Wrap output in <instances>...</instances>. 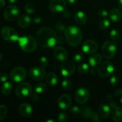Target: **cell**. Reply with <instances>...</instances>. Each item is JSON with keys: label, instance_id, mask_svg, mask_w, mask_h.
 Here are the masks:
<instances>
[{"label": "cell", "instance_id": "6da1fadb", "mask_svg": "<svg viewBox=\"0 0 122 122\" xmlns=\"http://www.w3.org/2000/svg\"><path fill=\"white\" fill-rule=\"evenodd\" d=\"M57 35L56 32L50 27L40 29L36 35V41L42 47L50 48L57 44Z\"/></svg>", "mask_w": 122, "mask_h": 122}, {"label": "cell", "instance_id": "7a4b0ae2", "mask_svg": "<svg viewBox=\"0 0 122 122\" xmlns=\"http://www.w3.org/2000/svg\"><path fill=\"white\" fill-rule=\"evenodd\" d=\"M67 42L71 46H77L83 39V33L81 29L76 26L66 27L64 32Z\"/></svg>", "mask_w": 122, "mask_h": 122}, {"label": "cell", "instance_id": "3957f363", "mask_svg": "<svg viewBox=\"0 0 122 122\" xmlns=\"http://www.w3.org/2000/svg\"><path fill=\"white\" fill-rule=\"evenodd\" d=\"M18 41L21 49L25 52H32L36 50L37 41L31 36H23L19 38Z\"/></svg>", "mask_w": 122, "mask_h": 122}, {"label": "cell", "instance_id": "277c9868", "mask_svg": "<svg viewBox=\"0 0 122 122\" xmlns=\"http://www.w3.org/2000/svg\"><path fill=\"white\" fill-rule=\"evenodd\" d=\"M102 56L106 59H112L115 56L117 52V45L114 41H107L102 46Z\"/></svg>", "mask_w": 122, "mask_h": 122}, {"label": "cell", "instance_id": "5b68a950", "mask_svg": "<svg viewBox=\"0 0 122 122\" xmlns=\"http://www.w3.org/2000/svg\"><path fill=\"white\" fill-rule=\"evenodd\" d=\"M1 36L4 40L9 42H15L19 39V34L14 29L10 26H5L1 29Z\"/></svg>", "mask_w": 122, "mask_h": 122}, {"label": "cell", "instance_id": "8992f818", "mask_svg": "<svg viewBox=\"0 0 122 122\" xmlns=\"http://www.w3.org/2000/svg\"><path fill=\"white\" fill-rule=\"evenodd\" d=\"M15 91L18 97L25 98L32 93V86L28 82H22L17 86Z\"/></svg>", "mask_w": 122, "mask_h": 122}, {"label": "cell", "instance_id": "52a82bcc", "mask_svg": "<svg viewBox=\"0 0 122 122\" xmlns=\"http://www.w3.org/2000/svg\"><path fill=\"white\" fill-rule=\"evenodd\" d=\"M20 15V10L17 6L10 5L5 8L4 17L7 21H13L16 20Z\"/></svg>", "mask_w": 122, "mask_h": 122}, {"label": "cell", "instance_id": "ba28073f", "mask_svg": "<svg viewBox=\"0 0 122 122\" xmlns=\"http://www.w3.org/2000/svg\"><path fill=\"white\" fill-rule=\"evenodd\" d=\"M114 71V67L111 62L106 61L100 64L98 73L100 77H107L113 75Z\"/></svg>", "mask_w": 122, "mask_h": 122}, {"label": "cell", "instance_id": "9c48e42d", "mask_svg": "<svg viewBox=\"0 0 122 122\" xmlns=\"http://www.w3.org/2000/svg\"><path fill=\"white\" fill-rule=\"evenodd\" d=\"M27 73L26 70L21 67H16L11 71L10 77L11 80L15 82H21L26 79Z\"/></svg>", "mask_w": 122, "mask_h": 122}, {"label": "cell", "instance_id": "30bf717a", "mask_svg": "<svg viewBox=\"0 0 122 122\" xmlns=\"http://www.w3.org/2000/svg\"><path fill=\"white\" fill-rule=\"evenodd\" d=\"M90 97V93L87 88L81 87L77 88L75 92V98L76 102L79 104L85 103Z\"/></svg>", "mask_w": 122, "mask_h": 122}, {"label": "cell", "instance_id": "8fae6325", "mask_svg": "<svg viewBox=\"0 0 122 122\" xmlns=\"http://www.w3.org/2000/svg\"><path fill=\"white\" fill-rule=\"evenodd\" d=\"M49 7L54 13L63 12L66 8V2L65 0H50Z\"/></svg>", "mask_w": 122, "mask_h": 122}, {"label": "cell", "instance_id": "7c38bea8", "mask_svg": "<svg viewBox=\"0 0 122 122\" xmlns=\"http://www.w3.org/2000/svg\"><path fill=\"white\" fill-rule=\"evenodd\" d=\"M76 67L73 62L70 61H66L61 67V73L63 76L69 77L75 73Z\"/></svg>", "mask_w": 122, "mask_h": 122}, {"label": "cell", "instance_id": "4fadbf2b", "mask_svg": "<svg viewBox=\"0 0 122 122\" xmlns=\"http://www.w3.org/2000/svg\"><path fill=\"white\" fill-rule=\"evenodd\" d=\"M29 76L34 81H40L45 76V71L42 67H34L29 70Z\"/></svg>", "mask_w": 122, "mask_h": 122}, {"label": "cell", "instance_id": "5bb4252c", "mask_svg": "<svg viewBox=\"0 0 122 122\" xmlns=\"http://www.w3.org/2000/svg\"><path fill=\"white\" fill-rule=\"evenodd\" d=\"M98 48V45L95 41L92 40H87L83 42L82 49L84 53L87 54L94 53Z\"/></svg>", "mask_w": 122, "mask_h": 122}, {"label": "cell", "instance_id": "9a60e30c", "mask_svg": "<svg viewBox=\"0 0 122 122\" xmlns=\"http://www.w3.org/2000/svg\"><path fill=\"white\" fill-rule=\"evenodd\" d=\"M55 58L60 62H64L68 58V52L64 48L61 46H57L53 51Z\"/></svg>", "mask_w": 122, "mask_h": 122}, {"label": "cell", "instance_id": "2e32d148", "mask_svg": "<svg viewBox=\"0 0 122 122\" xmlns=\"http://www.w3.org/2000/svg\"><path fill=\"white\" fill-rule=\"evenodd\" d=\"M71 104V99L67 94H63L58 100V106L62 110H67Z\"/></svg>", "mask_w": 122, "mask_h": 122}, {"label": "cell", "instance_id": "e0dca14e", "mask_svg": "<svg viewBox=\"0 0 122 122\" xmlns=\"http://www.w3.org/2000/svg\"><path fill=\"white\" fill-rule=\"evenodd\" d=\"M19 112L22 116L29 117L33 113V108L29 104L23 103L19 107Z\"/></svg>", "mask_w": 122, "mask_h": 122}, {"label": "cell", "instance_id": "ac0fdd59", "mask_svg": "<svg viewBox=\"0 0 122 122\" xmlns=\"http://www.w3.org/2000/svg\"><path fill=\"white\" fill-rule=\"evenodd\" d=\"M102 60V57L101 54L95 53L92 54L89 58V63L91 66V68H95L99 64H101Z\"/></svg>", "mask_w": 122, "mask_h": 122}, {"label": "cell", "instance_id": "d6986e66", "mask_svg": "<svg viewBox=\"0 0 122 122\" xmlns=\"http://www.w3.org/2000/svg\"><path fill=\"white\" fill-rule=\"evenodd\" d=\"M109 18L113 22H119L122 18V12L119 8H114L109 14Z\"/></svg>", "mask_w": 122, "mask_h": 122}, {"label": "cell", "instance_id": "ffe728a7", "mask_svg": "<svg viewBox=\"0 0 122 122\" xmlns=\"http://www.w3.org/2000/svg\"><path fill=\"white\" fill-rule=\"evenodd\" d=\"M32 19L29 15H22L19 19L18 24L21 28H27L30 26Z\"/></svg>", "mask_w": 122, "mask_h": 122}, {"label": "cell", "instance_id": "44dd1931", "mask_svg": "<svg viewBox=\"0 0 122 122\" xmlns=\"http://www.w3.org/2000/svg\"><path fill=\"white\" fill-rule=\"evenodd\" d=\"M75 20L77 24L83 25L87 22V17L83 11H77L75 14Z\"/></svg>", "mask_w": 122, "mask_h": 122}, {"label": "cell", "instance_id": "7402d4cb", "mask_svg": "<svg viewBox=\"0 0 122 122\" xmlns=\"http://www.w3.org/2000/svg\"><path fill=\"white\" fill-rule=\"evenodd\" d=\"M45 81L49 85L55 86L58 83V76L54 73L50 72L45 76Z\"/></svg>", "mask_w": 122, "mask_h": 122}, {"label": "cell", "instance_id": "603a6c76", "mask_svg": "<svg viewBox=\"0 0 122 122\" xmlns=\"http://www.w3.org/2000/svg\"><path fill=\"white\" fill-rule=\"evenodd\" d=\"M110 107L109 106H108V105L102 104L99 107L98 113L102 117H108L110 116Z\"/></svg>", "mask_w": 122, "mask_h": 122}, {"label": "cell", "instance_id": "cb8c5ba5", "mask_svg": "<svg viewBox=\"0 0 122 122\" xmlns=\"http://www.w3.org/2000/svg\"><path fill=\"white\" fill-rule=\"evenodd\" d=\"M112 119L116 122H120L122 120V108L116 107L114 108L112 113Z\"/></svg>", "mask_w": 122, "mask_h": 122}, {"label": "cell", "instance_id": "d4e9b609", "mask_svg": "<svg viewBox=\"0 0 122 122\" xmlns=\"http://www.w3.org/2000/svg\"><path fill=\"white\" fill-rule=\"evenodd\" d=\"M13 89V85L10 82H4L1 86V92L4 95H8L11 92Z\"/></svg>", "mask_w": 122, "mask_h": 122}, {"label": "cell", "instance_id": "484cf974", "mask_svg": "<svg viewBox=\"0 0 122 122\" xmlns=\"http://www.w3.org/2000/svg\"><path fill=\"white\" fill-rule=\"evenodd\" d=\"M92 112V110L90 107H83L81 108L80 114L83 118L87 119V118L91 117V115Z\"/></svg>", "mask_w": 122, "mask_h": 122}, {"label": "cell", "instance_id": "4316f807", "mask_svg": "<svg viewBox=\"0 0 122 122\" xmlns=\"http://www.w3.org/2000/svg\"><path fill=\"white\" fill-rule=\"evenodd\" d=\"M47 89V86L45 83H39L35 85L34 90L37 94H43Z\"/></svg>", "mask_w": 122, "mask_h": 122}, {"label": "cell", "instance_id": "83f0119b", "mask_svg": "<svg viewBox=\"0 0 122 122\" xmlns=\"http://www.w3.org/2000/svg\"><path fill=\"white\" fill-rule=\"evenodd\" d=\"M110 25V23L109 20L107 19H103L99 23V28L101 30H105L109 27Z\"/></svg>", "mask_w": 122, "mask_h": 122}, {"label": "cell", "instance_id": "f1b7e54d", "mask_svg": "<svg viewBox=\"0 0 122 122\" xmlns=\"http://www.w3.org/2000/svg\"><path fill=\"white\" fill-rule=\"evenodd\" d=\"M7 113H8V110L7 107L3 104L0 105V121L6 117Z\"/></svg>", "mask_w": 122, "mask_h": 122}, {"label": "cell", "instance_id": "f546056e", "mask_svg": "<svg viewBox=\"0 0 122 122\" xmlns=\"http://www.w3.org/2000/svg\"><path fill=\"white\" fill-rule=\"evenodd\" d=\"M25 11L29 14H32L35 11V7L32 3H27L25 6Z\"/></svg>", "mask_w": 122, "mask_h": 122}, {"label": "cell", "instance_id": "4dcf8cb0", "mask_svg": "<svg viewBox=\"0 0 122 122\" xmlns=\"http://www.w3.org/2000/svg\"><path fill=\"white\" fill-rule=\"evenodd\" d=\"M89 67L86 63H83L78 67V71L81 74H85L89 71Z\"/></svg>", "mask_w": 122, "mask_h": 122}, {"label": "cell", "instance_id": "1f68e13d", "mask_svg": "<svg viewBox=\"0 0 122 122\" xmlns=\"http://www.w3.org/2000/svg\"><path fill=\"white\" fill-rule=\"evenodd\" d=\"M55 28L60 33H63L65 32V30L66 29L65 25L61 22H58L55 25Z\"/></svg>", "mask_w": 122, "mask_h": 122}, {"label": "cell", "instance_id": "d6a6232c", "mask_svg": "<svg viewBox=\"0 0 122 122\" xmlns=\"http://www.w3.org/2000/svg\"><path fill=\"white\" fill-rule=\"evenodd\" d=\"M71 86H72V84L71 82L69 81L67 79L63 80V82H62V87L65 90H69L71 89Z\"/></svg>", "mask_w": 122, "mask_h": 122}, {"label": "cell", "instance_id": "836d02e7", "mask_svg": "<svg viewBox=\"0 0 122 122\" xmlns=\"http://www.w3.org/2000/svg\"><path fill=\"white\" fill-rule=\"evenodd\" d=\"M110 38H112V40L116 41L119 38L120 33H119L118 30L114 29L111 31L110 33Z\"/></svg>", "mask_w": 122, "mask_h": 122}, {"label": "cell", "instance_id": "e575fe53", "mask_svg": "<svg viewBox=\"0 0 122 122\" xmlns=\"http://www.w3.org/2000/svg\"><path fill=\"white\" fill-rule=\"evenodd\" d=\"M39 64L40 65L41 67L43 68H45L47 67L48 66V59L45 57H41L39 59Z\"/></svg>", "mask_w": 122, "mask_h": 122}, {"label": "cell", "instance_id": "d590c367", "mask_svg": "<svg viewBox=\"0 0 122 122\" xmlns=\"http://www.w3.org/2000/svg\"><path fill=\"white\" fill-rule=\"evenodd\" d=\"M68 116L65 112H60L58 115V119L61 122H65L67 120Z\"/></svg>", "mask_w": 122, "mask_h": 122}, {"label": "cell", "instance_id": "8d00e7d4", "mask_svg": "<svg viewBox=\"0 0 122 122\" xmlns=\"http://www.w3.org/2000/svg\"><path fill=\"white\" fill-rule=\"evenodd\" d=\"M119 82V79L118 77L116 75H113L110 79V83L113 86H116Z\"/></svg>", "mask_w": 122, "mask_h": 122}, {"label": "cell", "instance_id": "74e56055", "mask_svg": "<svg viewBox=\"0 0 122 122\" xmlns=\"http://www.w3.org/2000/svg\"><path fill=\"white\" fill-rule=\"evenodd\" d=\"M82 59H83V56L81 54H76L73 58V61L76 62V63H80L81 61H82Z\"/></svg>", "mask_w": 122, "mask_h": 122}, {"label": "cell", "instance_id": "f35d334b", "mask_svg": "<svg viewBox=\"0 0 122 122\" xmlns=\"http://www.w3.org/2000/svg\"><path fill=\"white\" fill-rule=\"evenodd\" d=\"M81 109V108H80V107H77V106H75V107H72V108L70 110V112L71 114H75V115H77V114H80Z\"/></svg>", "mask_w": 122, "mask_h": 122}, {"label": "cell", "instance_id": "ab89813d", "mask_svg": "<svg viewBox=\"0 0 122 122\" xmlns=\"http://www.w3.org/2000/svg\"><path fill=\"white\" fill-rule=\"evenodd\" d=\"M8 74L5 72L0 73V81L2 82H5L8 80Z\"/></svg>", "mask_w": 122, "mask_h": 122}, {"label": "cell", "instance_id": "60d3db41", "mask_svg": "<svg viewBox=\"0 0 122 122\" xmlns=\"http://www.w3.org/2000/svg\"><path fill=\"white\" fill-rule=\"evenodd\" d=\"M98 14L102 18H106L109 15L108 11L105 10H99L98 12Z\"/></svg>", "mask_w": 122, "mask_h": 122}, {"label": "cell", "instance_id": "b9f144b4", "mask_svg": "<svg viewBox=\"0 0 122 122\" xmlns=\"http://www.w3.org/2000/svg\"><path fill=\"white\" fill-rule=\"evenodd\" d=\"M91 118L92 119L93 121L94 122H98L101 121L100 119V117H99V115L97 114V113L95 112H92L91 115Z\"/></svg>", "mask_w": 122, "mask_h": 122}, {"label": "cell", "instance_id": "7bdbcfd3", "mask_svg": "<svg viewBox=\"0 0 122 122\" xmlns=\"http://www.w3.org/2000/svg\"><path fill=\"white\" fill-rule=\"evenodd\" d=\"M30 97L31 100L33 101V102H38L39 101V96L37 94L36 92L35 93H32L30 95Z\"/></svg>", "mask_w": 122, "mask_h": 122}, {"label": "cell", "instance_id": "ee69618b", "mask_svg": "<svg viewBox=\"0 0 122 122\" xmlns=\"http://www.w3.org/2000/svg\"><path fill=\"white\" fill-rule=\"evenodd\" d=\"M33 21L35 23L38 24L40 23L41 21H42V18L41 17L39 16V15H36L33 18Z\"/></svg>", "mask_w": 122, "mask_h": 122}, {"label": "cell", "instance_id": "f6af8a7d", "mask_svg": "<svg viewBox=\"0 0 122 122\" xmlns=\"http://www.w3.org/2000/svg\"><path fill=\"white\" fill-rule=\"evenodd\" d=\"M63 15L65 18L69 19V18H70V16H71V13H70V12L69 11V10L65 9L63 11Z\"/></svg>", "mask_w": 122, "mask_h": 122}, {"label": "cell", "instance_id": "bcb514c9", "mask_svg": "<svg viewBox=\"0 0 122 122\" xmlns=\"http://www.w3.org/2000/svg\"><path fill=\"white\" fill-rule=\"evenodd\" d=\"M65 42V40L62 36H58L57 38V44H63Z\"/></svg>", "mask_w": 122, "mask_h": 122}, {"label": "cell", "instance_id": "7dc6e473", "mask_svg": "<svg viewBox=\"0 0 122 122\" xmlns=\"http://www.w3.org/2000/svg\"><path fill=\"white\" fill-rule=\"evenodd\" d=\"M109 105L110 107L111 108H113V109H114L115 107H117V102H115V101H111V102H110Z\"/></svg>", "mask_w": 122, "mask_h": 122}, {"label": "cell", "instance_id": "c3c4849f", "mask_svg": "<svg viewBox=\"0 0 122 122\" xmlns=\"http://www.w3.org/2000/svg\"><path fill=\"white\" fill-rule=\"evenodd\" d=\"M67 2L69 4H74L76 2L77 0H66Z\"/></svg>", "mask_w": 122, "mask_h": 122}, {"label": "cell", "instance_id": "681fc988", "mask_svg": "<svg viewBox=\"0 0 122 122\" xmlns=\"http://www.w3.org/2000/svg\"><path fill=\"white\" fill-rule=\"evenodd\" d=\"M5 1L4 0H0V8H2L4 7Z\"/></svg>", "mask_w": 122, "mask_h": 122}, {"label": "cell", "instance_id": "f907efd6", "mask_svg": "<svg viewBox=\"0 0 122 122\" xmlns=\"http://www.w3.org/2000/svg\"><path fill=\"white\" fill-rule=\"evenodd\" d=\"M115 94L116 95H120V94H122V89H119L117 90H116V91L115 92Z\"/></svg>", "mask_w": 122, "mask_h": 122}, {"label": "cell", "instance_id": "816d5d0a", "mask_svg": "<svg viewBox=\"0 0 122 122\" xmlns=\"http://www.w3.org/2000/svg\"><path fill=\"white\" fill-rule=\"evenodd\" d=\"M19 0H9V2L11 4H14L16 3Z\"/></svg>", "mask_w": 122, "mask_h": 122}, {"label": "cell", "instance_id": "f5cc1de1", "mask_svg": "<svg viewBox=\"0 0 122 122\" xmlns=\"http://www.w3.org/2000/svg\"><path fill=\"white\" fill-rule=\"evenodd\" d=\"M119 5L122 9V0H119Z\"/></svg>", "mask_w": 122, "mask_h": 122}, {"label": "cell", "instance_id": "db71d44e", "mask_svg": "<svg viewBox=\"0 0 122 122\" xmlns=\"http://www.w3.org/2000/svg\"><path fill=\"white\" fill-rule=\"evenodd\" d=\"M2 58V54L1 53H0V60H1Z\"/></svg>", "mask_w": 122, "mask_h": 122}, {"label": "cell", "instance_id": "11a10c76", "mask_svg": "<svg viewBox=\"0 0 122 122\" xmlns=\"http://www.w3.org/2000/svg\"><path fill=\"white\" fill-rule=\"evenodd\" d=\"M120 102L122 104V96L121 97V98H120Z\"/></svg>", "mask_w": 122, "mask_h": 122}]
</instances>
